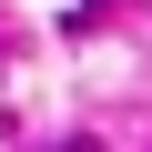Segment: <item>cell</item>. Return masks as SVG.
Returning <instances> with one entry per match:
<instances>
[{"label":"cell","mask_w":152,"mask_h":152,"mask_svg":"<svg viewBox=\"0 0 152 152\" xmlns=\"http://www.w3.org/2000/svg\"><path fill=\"white\" fill-rule=\"evenodd\" d=\"M61 152H102V142H61Z\"/></svg>","instance_id":"1"}]
</instances>
